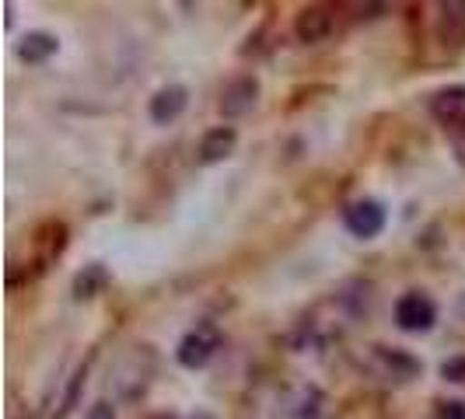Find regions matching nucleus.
I'll return each mask as SVG.
<instances>
[{
  "instance_id": "nucleus-15",
  "label": "nucleus",
  "mask_w": 465,
  "mask_h": 419,
  "mask_svg": "<svg viewBox=\"0 0 465 419\" xmlns=\"http://www.w3.org/2000/svg\"><path fill=\"white\" fill-rule=\"evenodd\" d=\"M438 419H465V402H459V398H451V402H441V409H438Z\"/></svg>"
},
{
  "instance_id": "nucleus-5",
  "label": "nucleus",
  "mask_w": 465,
  "mask_h": 419,
  "mask_svg": "<svg viewBox=\"0 0 465 419\" xmlns=\"http://www.w3.org/2000/svg\"><path fill=\"white\" fill-rule=\"evenodd\" d=\"M430 116L451 126V130H462L465 126V84H451L430 98Z\"/></svg>"
},
{
  "instance_id": "nucleus-9",
  "label": "nucleus",
  "mask_w": 465,
  "mask_h": 419,
  "mask_svg": "<svg viewBox=\"0 0 465 419\" xmlns=\"http://www.w3.org/2000/svg\"><path fill=\"white\" fill-rule=\"evenodd\" d=\"M234 143H238V133H234L232 126H213V130H210V133H203V140H200L196 158H200L203 164L224 161V158L234 151Z\"/></svg>"
},
{
  "instance_id": "nucleus-8",
  "label": "nucleus",
  "mask_w": 465,
  "mask_h": 419,
  "mask_svg": "<svg viewBox=\"0 0 465 419\" xmlns=\"http://www.w3.org/2000/svg\"><path fill=\"white\" fill-rule=\"evenodd\" d=\"M189 105V92L183 84H168L162 92L151 98V119L158 122V126H172L175 119L186 112Z\"/></svg>"
},
{
  "instance_id": "nucleus-2",
  "label": "nucleus",
  "mask_w": 465,
  "mask_h": 419,
  "mask_svg": "<svg viewBox=\"0 0 465 419\" xmlns=\"http://www.w3.org/2000/svg\"><path fill=\"white\" fill-rule=\"evenodd\" d=\"M343 224H347V231L353 234V238L371 241V238H378V234L385 231L389 213H385V207H381L378 200H357V203H350L347 213H343Z\"/></svg>"
},
{
  "instance_id": "nucleus-12",
  "label": "nucleus",
  "mask_w": 465,
  "mask_h": 419,
  "mask_svg": "<svg viewBox=\"0 0 465 419\" xmlns=\"http://www.w3.org/2000/svg\"><path fill=\"white\" fill-rule=\"evenodd\" d=\"M322 413V392L319 388H298V409L291 413L294 419H315Z\"/></svg>"
},
{
  "instance_id": "nucleus-3",
  "label": "nucleus",
  "mask_w": 465,
  "mask_h": 419,
  "mask_svg": "<svg viewBox=\"0 0 465 419\" xmlns=\"http://www.w3.org/2000/svg\"><path fill=\"white\" fill-rule=\"evenodd\" d=\"M396 322L402 332H427L438 322V307L427 294L420 290H410L396 301Z\"/></svg>"
},
{
  "instance_id": "nucleus-4",
  "label": "nucleus",
  "mask_w": 465,
  "mask_h": 419,
  "mask_svg": "<svg viewBox=\"0 0 465 419\" xmlns=\"http://www.w3.org/2000/svg\"><path fill=\"white\" fill-rule=\"evenodd\" d=\"M259 102V81L252 73H242L234 77L232 84H224L221 92V116L224 119H242L256 109Z\"/></svg>"
},
{
  "instance_id": "nucleus-13",
  "label": "nucleus",
  "mask_w": 465,
  "mask_h": 419,
  "mask_svg": "<svg viewBox=\"0 0 465 419\" xmlns=\"http://www.w3.org/2000/svg\"><path fill=\"white\" fill-rule=\"evenodd\" d=\"M84 377H88V367H77V374H74V381H70L67 388V398H64V405H60V413H56V419H64L77 405V392H81V385H84Z\"/></svg>"
},
{
  "instance_id": "nucleus-17",
  "label": "nucleus",
  "mask_w": 465,
  "mask_h": 419,
  "mask_svg": "<svg viewBox=\"0 0 465 419\" xmlns=\"http://www.w3.org/2000/svg\"><path fill=\"white\" fill-rule=\"evenodd\" d=\"M189 419H217V416H213V413H207V409H196Z\"/></svg>"
},
{
  "instance_id": "nucleus-7",
  "label": "nucleus",
  "mask_w": 465,
  "mask_h": 419,
  "mask_svg": "<svg viewBox=\"0 0 465 419\" xmlns=\"http://www.w3.org/2000/svg\"><path fill=\"white\" fill-rule=\"evenodd\" d=\"M438 39L448 49L465 46V4L462 0H448L438 7Z\"/></svg>"
},
{
  "instance_id": "nucleus-6",
  "label": "nucleus",
  "mask_w": 465,
  "mask_h": 419,
  "mask_svg": "<svg viewBox=\"0 0 465 419\" xmlns=\"http://www.w3.org/2000/svg\"><path fill=\"white\" fill-rule=\"evenodd\" d=\"M329 32H332V11L322 7V4L304 7L298 15V22H294V35L302 39L304 46H315V43L329 39Z\"/></svg>"
},
{
  "instance_id": "nucleus-16",
  "label": "nucleus",
  "mask_w": 465,
  "mask_h": 419,
  "mask_svg": "<svg viewBox=\"0 0 465 419\" xmlns=\"http://www.w3.org/2000/svg\"><path fill=\"white\" fill-rule=\"evenodd\" d=\"M84 419H116V405H109V402H94Z\"/></svg>"
},
{
  "instance_id": "nucleus-10",
  "label": "nucleus",
  "mask_w": 465,
  "mask_h": 419,
  "mask_svg": "<svg viewBox=\"0 0 465 419\" xmlns=\"http://www.w3.org/2000/svg\"><path fill=\"white\" fill-rule=\"evenodd\" d=\"M60 49V43H56V35H49V32H28L22 39V46H18V56H22L25 63H46L49 56Z\"/></svg>"
},
{
  "instance_id": "nucleus-1",
  "label": "nucleus",
  "mask_w": 465,
  "mask_h": 419,
  "mask_svg": "<svg viewBox=\"0 0 465 419\" xmlns=\"http://www.w3.org/2000/svg\"><path fill=\"white\" fill-rule=\"evenodd\" d=\"M221 349V328L213 322H200L196 328H189L186 336L179 339L175 349V360L186 367V371H200L213 360V353Z\"/></svg>"
},
{
  "instance_id": "nucleus-14",
  "label": "nucleus",
  "mask_w": 465,
  "mask_h": 419,
  "mask_svg": "<svg viewBox=\"0 0 465 419\" xmlns=\"http://www.w3.org/2000/svg\"><path fill=\"white\" fill-rule=\"evenodd\" d=\"M444 381H455V385H465V356H451L441 364Z\"/></svg>"
},
{
  "instance_id": "nucleus-18",
  "label": "nucleus",
  "mask_w": 465,
  "mask_h": 419,
  "mask_svg": "<svg viewBox=\"0 0 465 419\" xmlns=\"http://www.w3.org/2000/svg\"><path fill=\"white\" fill-rule=\"evenodd\" d=\"M162 419H172V416H162Z\"/></svg>"
},
{
  "instance_id": "nucleus-11",
  "label": "nucleus",
  "mask_w": 465,
  "mask_h": 419,
  "mask_svg": "<svg viewBox=\"0 0 465 419\" xmlns=\"http://www.w3.org/2000/svg\"><path fill=\"white\" fill-rule=\"evenodd\" d=\"M102 287H105V269L102 266H88L81 277L74 279V294L77 297H94Z\"/></svg>"
}]
</instances>
